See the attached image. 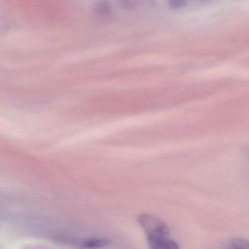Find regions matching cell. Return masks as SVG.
I'll return each mask as SVG.
<instances>
[{
    "mask_svg": "<svg viewBox=\"0 0 249 249\" xmlns=\"http://www.w3.org/2000/svg\"><path fill=\"white\" fill-rule=\"evenodd\" d=\"M138 221L147 236H168L170 234V230L162 221L149 214H141Z\"/></svg>",
    "mask_w": 249,
    "mask_h": 249,
    "instance_id": "1",
    "label": "cell"
},
{
    "mask_svg": "<svg viewBox=\"0 0 249 249\" xmlns=\"http://www.w3.org/2000/svg\"><path fill=\"white\" fill-rule=\"evenodd\" d=\"M141 0H119L120 3L127 9H134L139 5Z\"/></svg>",
    "mask_w": 249,
    "mask_h": 249,
    "instance_id": "7",
    "label": "cell"
},
{
    "mask_svg": "<svg viewBox=\"0 0 249 249\" xmlns=\"http://www.w3.org/2000/svg\"><path fill=\"white\" fill-rule=\"evenodd\" d=\"M189 0H168V5L172 9L178 10L186 6Z\"/></svg>",
    "mask_w": 249,
    "mask_h": 249,
    "instance_id": "5",
    "label": "cell"
},
{
    "mask_svg": "<svg viewBox=\"0 0 249 249\" xmlns=\"http://www.w3.org/2000/svg\"><path fill=\"white\" fill-rule=\"evenodd\" d=\"M110 243V240L103 237H90L83 243L84 248H101L107 246Z\"/></svg>",
    "mask_w": 249,
    "mask_h": 249,
    "instance_id": "4",
    "label": "cell"
},
{
    "mask_svg": "<svg viewBox=\"0 0 249 249\" xmlns=\"http://www.w3.org/2000/svg\"><path fill=\"white\" fill-rule=\"evenodd\" d=\"M94 12L101 18H108L111 14V5L108 0H99L94 6Z\"/></svg>",
    "mask_w": 249,
    "mask_h": 249,
    "instance_id": "3",
    "label": "cell"
},
{
    "mask_svg": "<svg viewBox=\"0 0 249 249\" xmlns=\"http://www.w3.org/2000/svg\"><path fill=\"white\" fill-rule=\"evenodd\" d=\"M231 248L233 249H246L249 248V242L243 238L234 239L231 242Z\"/></svg>",
    "mask_w": 249,
    "mask_h": 249,
    "instance_id": "6",
    "label": "cell"
},
{
    "mask_svg": "<svg viewBox=\"0 0 249 249\" xmlns=\"http://www.w3.org/2000/svg\"><path fill=\"white\" fill-rule=\"evenodd\" d=\"M147 240L150 247L154 249H176L179 248L177 243L167 236H148Z\"/></svg>",
    "mask_w": 249,
    "mask_h": 249,
    "instance_id": "2",
    "label": "cell"
}]
</instances>
